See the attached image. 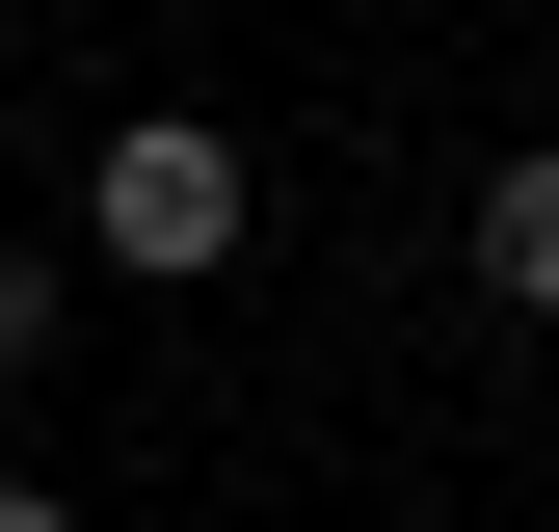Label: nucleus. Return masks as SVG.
I'll return each mask as SVG.
<instances>
[{"instance_id": "obj_2", "label": "nucleus", "mask_w": 559, "mask_h": 532, "mask_svg": "<svg viewBox=\"0 0 559 532\" xmlns=\"http://www.w3.org/2000/svg\"><path fill=\"white\" fill-rule=\"evenodd\" d=\"M479 293L559 319V133H507V160H479Z\"/></svg>"}, {"instance_id": "obj_3", "label": "nucleus", "mask_w": 559, "mask_h": 532, "mask_svg": "<svg viewBox=\"0 0 559 532\" xmlns=\"http://www.w3.org/2000/svg\"><path fill=\"white\" fill-rule=\"evenodd\" d=\"M53 319H81V266H53V240H0V373H53Z\"/></svg>"}, {"instance_id": "obj_1", "label": "nucleus", "mask_w": 559, "mask_h": 532, "mask_svg": "<svg viewBox=\"0 0 559 532\" xmlns=\"http://www.w3.org/2000/svg\"><path fill=\"white\" fill-rule=\"evenodd\" d=\"M240 240H266V214H240V133L133 107L107 160H81V266H160V293H187V266H240Z\"/></svg>"}, {"instance_id": "obj_4", "label": "nucleus", "mask_w": 559, "mask_h": 532, "mask_svg": "<svg viewBox=\"0 0 559 532\" xmlns=\"http://www.w3.org/2000/svg\"><path fill=\"white\" fill-rule=\"evenodd\" d=\"M0 532H81V506H53V480H0Z\"/></svg>"}]
</instances>
